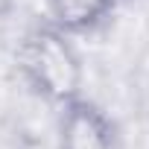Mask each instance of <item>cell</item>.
<instances>
[{
    "instance_id": "cell-1",
    "label": "cell",
    "mask_w": 149,
    "mask_h": 149,
    "mask_svg": "<svg viewBox=\"0 0 149 149\" xmlns=\"http://www.w3.org/2000/svg\"><path fill=\"white\" fill-rule=\"evenodd\" d=\"M21 73L32 85V91L56 105H67L70 100L82 97L85 67L70 44V35L58 26H38L32 29L18 53Z\"/></svg>"
},
{
    "instance_id": "cell-2",
    "label": "cell",
    "mask_w": 149,
    "mask_h": 149,
    "mask_svg": "<svg viewBox=\"0 0 149 149\" xmlns=\"http://www.w3.org/2000/svg\"><path fill=\"white\" fill-rule=\"evenodd\" d=\"M114 126L108 114L76 97L67 105H61V120H58V149H114Z\"/></svg>"
},
{
    "instance_id": "cell-3",
    "label": "cell",
    "mask_w": 149,
    "mask_h": 149,
    "mask_svg": "<svg viewBox=\"0 0 149 149\" xmlns=\"http://www.w3.org/2000/svg\"><path fill=\"white\" fill-rule=\"evenodd\" d=\"M114 0H47V12L53 18V26L61 32H88L97 24L108 18Z\"/></svg>"
}]
</instances>
